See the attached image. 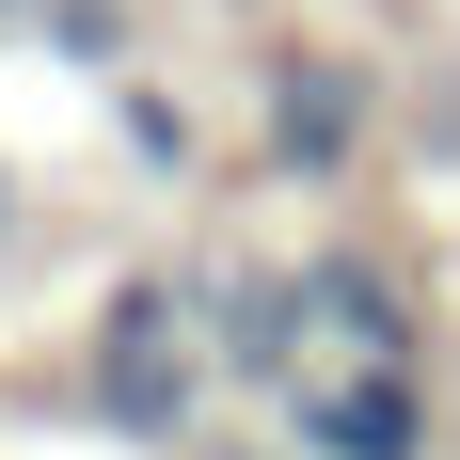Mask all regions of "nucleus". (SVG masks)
Returning <instances> with one entry per match:
<instances>
[{"label":"nucleus","mask_w":460,"mask_h":460,"mask_svg":"<svg viewBox=\"0 0 460 460\" xmlns=\"http://www.w3.org/2000/svg\"><path fill=\"white\" fill-rule=\"evenodd\" d=\"M0 207H16V175H0Z\"/></svg>","instance_id":"obj_7"},{"label":"nucleus","mask_w":460,"mask_h":460,"mask_svg":"<svg viewBox=\"0 0 460 460\" xmlns=\"http://www.w3.org/2000/svg\"><path fill=\"white\" fill-rule=\"evenodd\" d=\"M302 349H333V366H429L413 302H397V270H366V238L302 254Z\"/></svg>","instance_id":"obj_3"},{"label":"nucleus","mask_w":460,"mask_h":460,"mask_svg":"<svg viewBox=\"0 0 460 460\" xmlns=\"http://www.w3.org/2000/svg\"><path fill=\"white\" fill-rule=\"evenodd\" d=\"M32 32L64 48V64H111V48H128V0H48Z\"/></svg>","instance_id":"obj_5"},{"label":"nucleus","mask_w":460,"mask_h":460,"mask_svg":"<svg viewBox=\"0 0 460 460\" xmlns=\"http://www.w3.org/2000/svg\"><path fill=\"white\" fill-rule=\"evenodd\" d=\"M429 366H333L302 381V460H429Z\"/></svg>","instance_id":"obj_2"},{"label":"nucleus","mask_w":460,"mask_h":460,"mask_svg":"<svg viewBox=\"0 0 460 460\" xmlns=\"http://www.w3.org/2000/svg\"><path fill=\"white\" fill-rule=\"evenodd\" d=\"M32 16H48V0H0V32H32Z\"/></svg>","instance_id":"obj_6"},{"label":"nucleus","mask_w":460,"mask_h":460,"mask_svg":"<svg viewBox=\"0 0 460 460\" xmlns=\"http://www.w3.org/2000/svg\"><path fill=\"white\" fill-rule=\"evenodd\" d=\"M366 128H381V95L349 80V64H286V80H270V159H286V175H349Z\"/></svg>","instance_id":"obj_4"},{"label":"nucleus","mask_w":460,"mask_h":460,"mask_svg":"<svg viewBox=\"0 0 460 460\" xmlns=\"http://www.w3.org/2000/svg\"><path fill=\"white\" fill-rule=\"evenodd\" d=\"M207 349H175V333H159V286H128V302H111V318H95V413L128 429V445H175L190 429V397H207Z\"/></svg>","instance_id":"obj_1"}]
</instances>
